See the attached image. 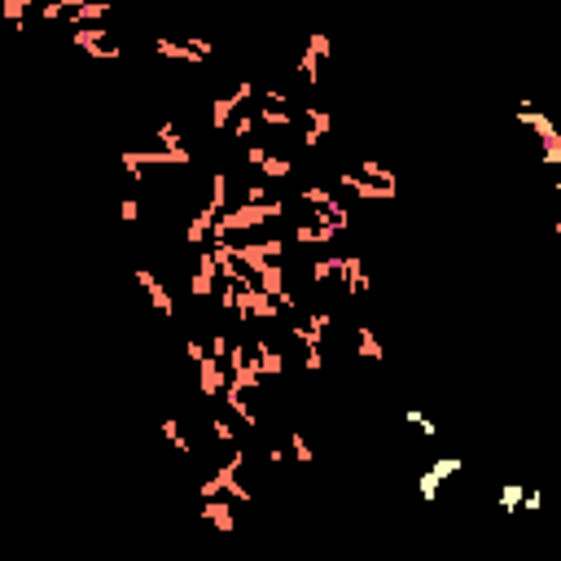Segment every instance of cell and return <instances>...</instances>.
Listing matches in <instances>:
<instances>
[{"label": "cell", "instance_id": "cell-1", "mask_svg": "<svg viewBox=\"0 0 561 561\" xmlns=\"http://www.w3.org/2000/svg\"><path fill=\"white\" fill-rule=\"evenodd\" d=\"M517 123H522V128H531V132L539 136L544 163H548V167H557V163H561V132L553 128V118H548V114H539L531 101H522V110H517Z\"/></svg>", "mask_w": 561, "mask_h": 561}, {"label": "cell", "instance_id": "cell-2", "mask_svg": "<svg viewBox=\"0 0 561 561\" xmlns=\"http://www.w3.org/2000/svg\"><path fill=\"white\" fill-rule=\"evenodd\" d=\"M250 97H254V84H250V79H242V84H237L228 97H215V101H211V128H228L233 110H242Z\"/></svg>", "mask_w": 561, "mask_h": 561}, {"label": "cell", "instance_id": "cell-3", "mask_svg": "<svg viewBox=\"0 0 561 561\" xmlns=\"http://www.w3.org/2000/svg\"><path fill=\"white\" fill-rule=\"evenodd\" d=\"M136 280H140V290H145V294H149V303H154L158 312H163V316H171V312H175V303H171V294H167V285H163V280H158V276H154L149 268H140V272H136Z\"/></svg>", "mask_w": 561, "mask_h": 561}, {"label": "cell", "instance_id": "cell-4", "mask_svg": "<svg viewBox=\"0 0 561 561\" xmlns=\"http://www.w3.org/2000/svg\"><path fill=\"white\" fill-rule=\"evenodd\" d=\"M197 377H202V395H224V386H228V373L219 369L215 355H202V359H197Z\"/></svg>", "mask_w": 561, "mask_h": 561}, {"label": "cell", "instance_id": "cell-5", "mask_svg": "<svg viewBox=\"0 0 561 561\" xmlns=\"http://www.w3.org/2000/svg\"><path fill=\"white\" fill-rule=\"evenodd\" d=\"M202 517H206V522L215 526V531H233L237 526V517H233V509L224 505V500H219V495H211V500H202Z\"/></svg>", "mask_w": 561, "mask_h": 561}, {"label": "cell", "instance_id": "cell-6", "mask_svg": "<svg viewBox=\"0 0 561 561\" xmlns=\"http://www.w3.org/2000/svg\"><path fill=\"white\" fill-rule=\"evenodd\" d=\"M154 49L163 53V57H175V62H189V66H197V62H202V53H197V49H189L185 39H167V35H158V39H154Z\"/></svg>", "mask_w": 561, "mask_h": 561}, {"label": "cell", "instance_id": "cell-7", "mask_svg": "<svg viewBox=\"0 0 561 561\" xmlns=\"http://www.w3.org/2000/svg\"><path fill=\"white\" fill-rule=\"evenodd\" d=\"M338 272H343V280H347L351 294H364V290H369V276H364V264H359V259H343V264H338Z\"/></svg>", "mask_w": 561, "mask_h": 561}, {"label": "cell", "instance_id": "cell-8", "mask_svg": "<svg viewBox=\"0 0 561 561\" xmlns=\"http://www.w3.org/2000/svg\"><path fill=\"white\" fill-rule=\"evenodd\" d=\"M355 355H364V359H386V347L377 343V333L359 325L355 329Z\"/></svg>", "mask_w": 561, "mask_h": 561}, {"label": "cell", "instance_id": "cell-9", "mask_svg": "<svg viewBox=\"0 0 561 561\" xmlns=\"http://www.w3.org/2000/svg\"><path fill=\"white\" fill-rule=\"evenodd\" d=\"M106 13H110V0H88V5L70 9V27H88V23H97V18H106Z\"/></svg>", "mask_w": 561, "mask_h": 561}, {"label": "cell", "instance_id": "cell-10", "mask_svg": "<svg viewBox=\"0 0 561 561\" xmlns=\"http://www.w3.org/2000/svg\"><path fill=\"white\" fill-rule=\"evenodd\" d=\"M359 171H364L373 185H386V189L395 193V171H390V167H382V163H373V158H364V163H359Z\"/></svg>", "mask_w": 561, "mask_h": 561}, {"label": "cell", "instance_id": "cell-11", "mask_svg": "<svg viewBox=\"0 0 561 561\" xmlns=\"http://www.w3.org/2000/svg\"><path fill=\"white\" fill-rule=\"evenodd\" d=\"M259 171H264L268 180H285V175L294 171V163H290V158H276V154H268L264 163H259Z\"/></svg>", "mask_w": 561, "mask_h": 561}, {"label": "cell", "instance_id": "cell-12", "mask_svg": "<svg viewBox=\"0 0 561 561\" xmlns=\"http://www.w3.org/2000/svg\"><path fill=\"white\" fill-rule=\"evenodd\" d=\"M224 197H228V175H211V202H206V211H224Z\"/></svg>", "mask_w": 561, "mask_h": 561}, {"label": "cell", "instance_id": "cell-13", "mask_svg": "<svg viewBox=\"0 0 561 561\" xmlns=\"http://www.w3.org/2000/svg\"><path fill=\"white\" fill-rule=\"evenodd\" d=\"M163 438H167V443H175V452H180V456H193L189 438H185V430H180L175 421H163Z\"/></svg>", "mask_w": 561, "mask_h": 561}, {"label": "cell", "instance_id": "cell-14", "mask_svg": "<svg viewBox=\"0 0 561 561\" xmlns=\"http://www.w3.org/2000/svg\"><path fill=\"white\" fill-rule=\"evenodd\" d=\"M430 474L443 483V478H452V474H460V456H438L434 465H430Z\"/></svg>", "mask_w": 561, "mask_h": 561}, {"label": "cell", "instance_id": "cell-15", "mask_svg": "<svg viewBox=\"0 0 561 561\" xmlns=\"http://www.w3.org/2000/svg\"><path fill=\"white\" fill-rule=\"evenodd\" d=\"M290 452H294V460H303V465H312V460H316V452H312V443H307V438L303 434H290Z\"/></svg>", "mask_w": 561, "mask_h": 561}, {"label": "cell", "instance_id": "cell-16", "mask_svg": "<svg viewBox=\"0 0 561 561\" xmlns=\"http://www.w3.org/2000/svg\"><path fill=\"white\" fill-rule=\"evenodd\" d=\"M215 280H219V276H211V272H193V285H189V290H193V298H211Z\"/></svg>", "mask_w": 561, "mask_h": 561}, {"label": "cell", "instance_id": "cell-17", "mask_svg": "<svg viewBox=\"0 0 561 561\" xmlns=\"http://www.w3.org/2000/svg\"><path fill=\"white\" fill-rule=\"evenodd\" d=\"M259 118H264L268 128H290V110H276V106H264V110H259Z\"/></svg>", "mask_w": 561, "mask_h": 561}, {"label": "cell", "instance_id": "cell-18", "mask_svg": "<svg viewBox=\"0 0 561 561\" xmlns=\"http://www.w3.org/2000/svg\"><path fill=\"white\" fill-rule=\"evenodd\" d=\"M522 495H526V487L509 483V487H500V505H505V509H517V505H522Z\"/></svg>", "mask_w": 561, "mask_h": 561}, {"label": "cell", "instance_id": "cell-19", "mask_svg": "<svg viewBox=\"0 0 561 561\" xmlns=\"http://www.w3.org/2000/svg\"><path fill=\"white\" fill-rule=\"evenodd\" d=\"M118 219H123V224H136V219H140V202H136V197H123V202H118Z\"/></svg>", "mask_w": 561, "mask_h": 561}, {"label": "cell", "instance_id": "cell-20", "mask_svg": "<svg viewBox=\"0 0 561 561\" xmlns=\"http://www.w3.org/2000/svg\"><path fill=\"white\" fill-rule=\"evenodd\" d=\"M338 264H343V259H320V264L312 268V276H316V280H329V276L338 272Z\"/></svg>", "mask_w": 561, "mask_h": 561}, {"label": "cell", "instance_id": "cell-21", "mask_svg": "<svg viewBox=\"0 0 561 561\" xmlns=\"http://www.w3.org/2000/svg\"><path fill=\"white\" fill-rule=\"evenodd\" d=\"M211 434L219 438V443H233V426H228V421H219V417H211Z\"/></svg>", "mask_w": 561, "mask_h": 561}, {"label": "cell", "instance_id": "cell-22", "mask_svg": "<svg viewBox=\"0 0 561 561\" xmlns=\"http://www.w3.org/2000/svg\"><path fill=\"white\" fill-rule=\"evenodd\" d=\"M438 495V478L426 469V474H421V500H434Z\"/></svg>", "mask_w": 561, "mask_h": 561}, {"label": "cell", "instance_id": "cell-23", "mask_svg": "<svg viewBox=\"0 0 561 561\" xmlns=\"http://www.w3.org/2000/svg\"><path fill=\"white\" fill-rule=\"evenodd\" d=\"M250 132H254V118H250V114H242V118L233 123V136H237V140H246Z\"/></svg>", "mask_w": 561, "mask_h": 561}, {"label": "cell", "instance_id": "cell-24", "mask_svg": "<svg viewBox=\"0 0 561 561\" xmlns=\"http://www.w3.org/2000/svg\"><path fill=\"white\" fill-rule=\"evenodd\" d=\"M307 49H312L316 57H329V35H312V39H307Z\"/></svg>", "mask_w": 561, "mask_h": 561}, {"label": "cell", "instance_id": "cell-25", "mask_svg": "<svg viewBox=\"0 0 561 561\" xmlns=\"http://www.w3.org/2000/svg\"><path fill=\"white\" fill-rule=\"evenodd\" d=\"M264 158H268V145H250V149H246V163H250V167H259Z\"/></svg>", "mask_w": 561, "mask_h": 561}, {"label": "cell", "instance_id": "cell-26", "mask_svg": "<svg viewBox=\"0 0 561 561\" xmlns=\"http://www.w3.org/2000/svg\"><path fill=\"white\" fill-rule=\"evenodd\" d=\"M185 355H189V359H193V364H197V359H202V355H206V347H202V343H197V338H189V343H185Z\"/></svg>", "mask_w": 561, "mask_h": 561}, {"label": "cell", "instance_id": "cell-27", "mask_svg": "<svg viewBox=\"0 0 561 561\" xmlns=\"http://www.w3.org/2000/svg\"><path fill=\"white\" fill-rule=\"evenodd\" d=\"M62 5V13H70V9H79V5H88V0H57Z\"/></svg>", "mask_w": 561, "mask_h": 561}]
</instances>
